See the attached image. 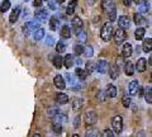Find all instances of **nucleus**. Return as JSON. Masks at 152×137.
<instances>
[{"instance_id":"nucleus-33","label":"nucleus","mask_w":152,"mask_h":137,"mask_svg":"<svg viewBox=\"0 0 152 137\" xmlns=\"http://www.w3.org/2000/svg\"><path fill=\"white\" fill-rule=\"evenodd\" d=\"M10 1L9 0H4V1L1 3V5H0V12L1 13H5V12H8L9 9H10Z\"/></svg>"},{"instance_id":"nucleus-23","label":"nucleus","mask_w":152,"mask_h":137,"mask_svg":"<svg viewBox=\"0 0 152 137\" xmlns=\"http://www.w3.org/2000/svg\"><path fill=\"white\" fill-rule=\"evenodd\" d=\"M124 73L127 76H132V75L134 74V65L132 62H127L124 66Z\"/></svg>"},{"instance_id":"nucleus-2","label":"nucleus","mask_w":152,"mask_h":137,"mask_svg":"<svg viewBox=\"0 0 152 137\" xmlns=\"http://www.w3.org/2000/svg\"><path fill=\"white\" fill-rule=\"evenodd\" d=\"M84 122L86 126H93L98 122V116L94 111H89L84 114Z\"/></svg>"},{"instance_id":"nucleus-39","label":"nucleus","mask_w":152,"mask_h":137,"mask_svg":"<svg viewBox=\"0 0 152 137\" xmlns=\"http://www.w3.org/2000/svg\"><path fill=\"white\" fill-rule=\"evenodd\" d=\"M133 19H134V23H136V24H141V23L143 22V18H142L141 13H136L134 15H133Z\"/></svg>"},{"instance_id":"nucleus-43","label":"nucleus","mask_w":152,"mask_h":137,"mask_svg":"<svg viewBox=\"0 0 152 137\" xmlns=\"http://www.w3.org/2000/svg\"><path fill=\"white\" fill-rule=\"evenodd\" d=\"M122 103H123V105H124L126 108H128V107L131 105V98L129 97H123Z\"/></svg>"},{"instance_id":"nucleus-9","label":"nucleus","mask_w":152,"mask_h":137,"mask_svg":"<svg viewBox=\"0 0 152 137\" xmlns=\"http://www.w3.org/2000/svg\"><path fill=\"white\" fill-rule=\"evenodd\" d=\"M53 84L56 85V88L60 89V90H64V89L66 88V83H65V80L61 75H56V76L53 78Z\"/></svg>"},{"instance_id":"nucleus-50","label":"nucleus","mask_w":152,"mask_h":137,"mask_svg":"<svg viewBox=\"0 0 152 137\" xmlns=\"http://www.w3.org/2000/svg\"><path fill=\"white\" fill-rule=\"evenodd\" d=\"M85 1H86L88 5H94V4L96 3V0H85Z\"/></svg>"},{"instance_id":"nucleus-19","label":"nucleus","mask_w":152,"mask_h":137,"mask_svg":"<svg viewBox=\"0 0 152 137\" xmlns=\"http://www.w3.org/2000/svg\"><path fill=\"white\" fill-rule=\"evenodd\" d=\"M146 66H147L146 59L141 57L138 61H137V71H138V73H145L146 71Z\"/></svg>"},{"instance_id":"nucleus-16","label":"nucleus","mask_w":152,"mask_h":137,"mask_svg":"<svg viewBox=\"0 0 152 137\" xmlns=\"http://www.w3.org/2000/svg\"><path fill=\"white\" fill-rule=\"evenodd\" d=\"M71 24H72V28L76 31H79V29H81L83 26H84V23H83V19L81 18H79V17H75L72 21H71Z\"/></svg>"},{"instance_id":"nucleus-26","label":"nucleus","mask_w":152,"mask_h":137,"mask_svg":"<svg viewBox=\"0 0 152 137\" xmlns=\"http://www.w3.org/2000/svg\"><path fill=\"white\" fill-rule=\"evenodd\" d=\"M151 48H152V40L151 38H147L143 41V45H142V50L145 51V52H151Z\"/></svg>"},{"instance_id":"nucleus-47","label":"nucleus","mask_w":152,"mask_h":137,"mask_svg":"<svg viewBox=\"0 0 152 137\" xmlns=\"http://www.w3.org/2000/svg\"><path fill=\"white\" fill-rule=\"evenodd\" d=\"M98 131L96 130H90L89 132H86V136H98Z\"/></svg>"},{"instance_id":"nucleus-52","label":"nucleus","mask_w":152,"mask_h":137,"mask_svg":"<svg viewBox=\"0 0 152 137\" xmlns=\"http://www.w3.org/2000/svg\"><path fill=\"white\" fill-rule=\"evenodd\" d=\"M134 3H136V4H138V5H140V4L143 3V0H134Z\"/></svg>"},{"instance_id":"nucleus-11","label":"nucleus","mask_w":152,"mask_h":137,"mask_svg":"<svg viewBox=\"0 0 152 137\" xmlns=\"http://www.w3.org/2000/svg\"><path fill=\"white\" fill-rule=\"evenodd\" d=\"M36 18L39 22H46L47 18H48V12L46 9H38L36 12Z\"/></svg>"},{"instance_id":"nucleus-49","label":"nucleus","mask_w":152,"mask_h":137,"mask_svg":"<svg viewBox=\"0 0 152 137\" xmlns=\"http://www.w3.org/2000/svg\"><path fill=\"white\" fill-rule=\"evenodd\" d=\"M43 4V0H33V5L34 7H41Z\"/></svg>"},{"instance_id":"nucleus-25","label":"nucleus","mask_w":152,"mask_h":137,"mask_svg":"<svg viewBox=\"0 0 152 137\" xmlns=\"http://www.w3.org/2000/svg\"><path fill=\"white\" fill-rule=\"evenodd\" d=\"M75 33H76V37H77V40L80 42H85V41H86L88 34H86V32H85L83 28H81V29H79V31H76Z\"/></svg>"},{"instance_id":"nucleus-10","label":"nucleus","mask_w":152,"mask_h":137,"mask_svg":"<svg viewBox=\"0 0 152 137\" xmlns=\"http://www.w3.org/2000/svg\"><path fill=\"white\" fill-rule=\"evenodd\" d=\"M96 69L100 74H107L108 69H109V64L107 62V60H99V62L96 65Z\"/></svg>"},{"instance_id":"nucleus-17","label":"nucleus","mask_w":152,"mask_h":137,"mask_svg":"<svg viewBox=\"0 0 152 137\" xmlns=\"http://www.w3.org/2000/svg\"><path fill=\"white\" fill-rule=\"evenodd\" d=\"M105 94L109 97V98H115L117 94H118V89L117 86H114V85H108L107 86V90H105Z\"/></svg>"},{"instance_id":"nucleus-37","label":"nucleus","mask_w":152,"mask_h":137,"mask_svg":"<svg viewBox=\"0 0 152 137\" xmlns=\"http://www.w3.org/2000/svg\"><path fill=\"white\" fill-rule=\"evenodd\" d=\"M145 99H146V102L148 103V104H151V103H152V92H151V86H148V89L146 90Z\"/></svg>"},{"instance_id":"nucleus-31","label":"nucleus","mask_w":152,"mask_h":137,"mask_svg":"<svg viewBox=\"0 0 152 137\" xmlns=\"http://www.w3.org/2000/svg\"><path fill=\"white\" fill-rule=\"evenodd\" d=\"M61 37H62V38H70L71 37V31L67 26H64L61 28Z\"/></svg>"},{"instance_id":"nucleus-24","label":"nucleus","mask_w":152,"mask_h":137,"mask_svg":"<svg viewBox=\"0 0 152 137\" xmlns=\"http://www.w3.org/2000/svg\"><path fill=\"white\" fill-rule=\"evenodd\" d=\"M145 34H146V29H145V28H142V27L137 28V29H136V32H134V37H136V40H137V41H141V40H143Z\"/></svg>"},{"instance_id":"nucleus-28","label":"nucleus","mask_w":152,"mask_h":137,"mask_svg":"<svg viewBox=\"0 0 152 137\" xmlns=\"http://www.w3.org/2000/svg\"><path fill=\"white\" fill-rule=\"evenodd\" d=\"M52 62H53V66L56 69H61L62 67V57L58 55L53 56V60H52Z\"/></svg>"},{"instance_id":"nucleus-3","label":"nucleus","mask_w":152,"mask_h":137,"mask_svg":"<svg viewBox=\"0 0 152 137\" xmlns=\"http://www.w3.org/2000/svg\"><path fill=\"white\" fill-rule=\"evenodd\" d=\"M112 127H113L114 133L119 135L121 132H122V130H123V121H122V117L121 116L113 117V119H112Z\"/></svg>"},{"instance_id":"nucleus-6","label":"nucleus","mask_w":152,"mask_h":137,"mask_svg":"<svg viewBox=\"0 0 152 137\" xmlns=\"http://www.w3.org/2000/svg\"><path fill=\"white\" fill-rule=\"evenodd\" d=\"M102 8H103V10H105L107 13L112 12L115 9V1H114V0H102Z\"/></svg>"},{"instance_id":"nucleus-53","label":"nucleus","mask_w":152,"mask_h":137,"mask_svg":"<svg viewBox=\"0 0 152 137\" xmlns=\"http://www.w3.org/2000/svg\"><path fill=\"white\" fill-rule=\"evenodd\" d=\"M56 1H57V4H62V3L65 1V0H56Z\"/></svg>"},{"instance_id":"nucleus-27","label":"nucleus","mask_w":152,"mask_h":137,"mask_svg":"<svg viewBox=\"0 0 152 137\" xmlns=\"http://www.w3.org/2000/svg\"><path fill=\"white\" fill-rule=\"evenodd\" d=\"M75 75L79 78V80L80 81H84L85 79H86V75H88V73L85 71V70H83V69H76V71H75Z\"/></svg>"},{"instance_id":"nucleus-13","label":"nucleus","mask_w":152,"mask_h":137,"mask_svg":"<svg viewBox=\"0 0 152 137\" xmlns=\"http://www.w3.org/2000/svg\"><path fill=\"white\" fill-rule=\"evenodd\" d=\"M52 119H53V122H56V123H66V122H67V114L60 112V113H57L55 117H52Z\"/></svg>"},{"instance_id":"nucleus-40","label":"nucleus","mask_w":152,"mask_h":137,"mask_svg":"<svg viewBox=\"0 0 152 137\" xmlns=\"http://www.w3.org/2000/svg\"><path fill=\"white\" fill-rule=\"evenodd\" d=\"M140 5H141V4H140ZM148 12H150V4L146 1L143 5L140 7V13H148Z\"/></svg>"},{"instance_id":"nucleus-44","label":"nucleus","mask_w":152,"mask_h":137,"mask_svg":"<svg viewBox=\"0 0 152 137\" xmlns=\"http://www.w3.org/2000/svg\"><path fill=\"white\" fill-rule=\"evenodd\" d=\"M47 3H48L50 9H52V10H56V4H57L56 0H47Z\"/></svg>"},{"instance_id":"nucleus-1","label":"nucleus","mask_w":152,"mask_h":137,"mask_svg":"<svg viewBox=\"0 0 152 137\" xmlns=\"http://www.w3.org/2000/svg\"><path fill=\"white\" fill-rule=\"evenodd\" d=\"M112 36H113V26L110 24V23H105V24L102 27V29H100L102 40L107 42V41H109L112 38Z\"/></svg>"},{"instance_id":"nucleus-22","label":"nucleus","mask_w":152,"mask_h":137,"mask_svg":"<svg viewBox=\"0 0 152 137\" xmlns=\"http://www.w3.org/2000/svg\"><path fill=\"white\" fill-rule=\"evenodd\" d=\"M58 27H60V19L56 15L51 17L50 18V28H51V31H56Z\"/></svg>"},{"instance_id":"nucleus-46","label":"nucleus","mask_w":152,"mask_h":137,"mask_svg":"<svg viewBox=\"0 0 152 137\" xmlns=\"http://www.w3.org/2000/svg\"><path fill=\"white\" fill-rule=\"evenodd\" d=\"M79 126H80V117H75V119H74V127L75 128H79Z\"/></svg>"},{"instance_id":"nucleus-18","label":"nucleus","mask_w":152,"mask_h":137,"mask_svg":"<svg viewBox=\"0 0 152 137\" xmlns=\"http://www.w3.org/2000/svg\"><path fill=\"white\" fill-rule=\"evenodd\" d=\"M67 102H69L67 94H65V93H58V94L56 95V103H58V104H66Z\"/></svg>"},{"instance_id":"nucleus-21","label":"nucleus","mask_w":152,"mask_h":137,"mask_svg":"<svg viewBox=\"0 0 152 137\" xmlns=\"http://www.w3.org/2000/svg\"><path fill=\"white\" fill-rule=\"evenodd\" d=\"M76 5H77V0H71V1L69 3L67 8H66V14H69V15H72V14L75 13Z\"/></svg>"},{"instance_id":"nucleus-35","label":"nucleus","mask_w":152,"mask_h":137,"mask_svg":"<svg viewBox=\"0 0 152 137\" xmlns=\"http://www.w3.org/2000/svg\"><path fill=\"white\" fill-rule=\"evenodd\" d=\"M94 70H96V64L93 62V61H89V62H86V70H85V71H86V73H93Z\"/></svg>"},{"instance_id":"nucleus-42","label":"nucleus","mask_w":152,"mask_h":137,"mask_svg":"<svg viewBox=\"0 0 152 137\" xmlns=\"http://www.w3.org/2000/svg\"><path fill=\"white\" fill-rule=\"evenodd\" d=\"M83 50H84V46H81V45H75L74 46V51H75L76 55H81Z\"/></svg>"},{"instance_id":"nucleus-12","label":"nucleus","mask_w":152,"mask_h":137,"mask_svg":"<svg viewBox=\"0 0 152 137\" xmlns=\"http://www.w3.org/2000/svg\"><path fill=\"white\" fill-rule=\"evenodd\" d=\"M74 62H75V60H74V55H66L65 57L62 59V64L65 65V67L66 69H71L74 66Z\"/></svg>"},{"instance_id":"nucleus-29","label":"nucleus","mask_w":152,"mask_h":137,"mask_svg":"<svg viewBox=\"0 0 152 137\" xmlns=\"http://www.w3.org/2000/svg\"><path fill=\"white\" fill-rule=\"evenodd\" d=\"M83 99L81 98H75L74 100H72V108L75 111H79V109H81V107H83Z\"/></svg>"},{"instance_id":"nucleus-15","label":"nucleus","mask_w":152,"mask_h":137,"mask_svg":"<svg viewBox=\"0 0 152 137\" xmlns=\"http://www.w3.org/2000/svg\"><path fill=\"white\" fill-rule=\"evenodd\" d=\"M131 55H132V45L127 42V43H124L122 47V56L124 59H127V57H129Z\"/></svg>"},{"instance_id":"nucleus-45","label":"nucleus","mask_w":152,"mask_h":137,"mask_svg":"<svg viewBox=\"0 0 152 137\" xmlns=\"http://www.w3.org/2000/svg\"><path fill=\"white\" fill-rule=\"evenodd\" d=\"M55 38H53V37H52V36H47V45H48V46H52V45H53L55 43V41H53Z\"/></svg>"},{"instance_id":"nucleus-32","label":"nucleus","mask_w":152,"mask_h":137,"mask_svg":"<svg viewBox=\"0 0 152 137\" xmlns=\"http://www.w3.org/2000/svg\"><path fill=\"white\" fill-rule=\"evenodd\" d=\"M83 53H84L85 56H86V57H91V56L94 55V50H93V47L90 46V45H86V46H84Z\"/></svg>"},{"instance_id":"nucleus-30","label":"nucleus","mask_w":152,"mask_h":137,"mask_svg":"<svg viewBox=\"0 0 152 137\" xmlns=\"http://www.w3.org/2000/svg\"><path fill=\"white\" fill-rule=\"evenodd\" d=\"M45 37V29H42V28H37L34 31V40L36 41H41L43 40Z\"/></svg>"},{"instance_id":"nucleus-51","label":"nucleus","mask_w":152,"mask_h":137,"mask_svg":"<svg viewBox=\"0 0 152 137\" xmlns=\"http://www.w3.org/2000/svg\"><path fill=\"white\" fill-rule=\"evenodd\" d=\"M123 3H124V5L129 7V5H131V3H132V0H123Z\"/></svg>"},{"instance_id":"nucleus-41","label":"nucleus","mask_w":152,"mask_h":137,"mask_svg":"<svg viewBox=\"0 0 152 137\" xmlns=\"http://www.w3.org/2000/svg\"><path fill=\"white\" fill-rule=\"evenodd\" d=\"M108 15H109V21H110V22H114V21L117 19V9H114V10L109 12V13H108Z\"/></svg>"},{"instance_id":"nucleus-8","label":"nucleus","mask_w":152,"mask_h":137,"mask_svg":"<svg viewBox=\"0 0 152 137\" xmlns=\"http://www.w3.org/2000/svg\"><path fill=\"white\" fill-rule=\"evenodd\" d=\"M140 89V83L138 80H133V81L129 83V86H128V92H129V95H136L138 93Z\"/></svg>"},{"instance_id":"nucleus-36","label":"nucleus","mask_w":152,"mask_h":137,"mask_svg":"<svg viewBox=\"0 0 152 137\" xmlns=\"http://www.w3.org/2000/svg\"><path fill=\"white\" fill-rule=\"evenodd\" d=\"M52 131H53L55 133L60 135L61 132H62V127H61V123H56V122H53V125H52Z\"/></svg>"},{"instance_id":"nucleus-4","label":"nucleus","mask_w":152,"mask_h":137,"mask_svg":"<svg viewBox=\"0 0 152 137\" xmlns=\"http://www.w3.org/2000/svg\"><path fill=\"white\" fill-rule=\"evenodd\" d=\"M127 38V33H126V29H117L115 33H114V42H115V45H121L124 42V40Z\"/></svg>"},{"instance_id":"nucleus-48","label":"nucleus","mask_w":152,"mask_h":137,"mask_svg":"<svg viewBox=\"0 0 152 137\" xmlns=\"http://www.w3.org/2000/svg\"><path fill=\"white\" fill-rule=\"evenodd\" d=\"M103 136H109V137H112V136H114V133L110 131V130H104V132H103Z\"/></svg>"},{"instance_id":"nucleus-14","label":"nucleus","mask_w":152,"mask_h":137,"mask_svg":"<svg viewBox=\"0 0 152 137\" xmlns=\"http://www.w3.org/2000/svg\"><path fill=\"white\" fill-rule=\"evenodd\" d=\"M108 73H109V75H110L112 79H117L118 75H119V67H118V65L114 64V65H112V66H109Z\"/></svg>"},{"instance_id":"nucleus-5","label":"nucleus","mask_w":152,"mask_h":137,"mask_svg":"<svg viewBox=\"0 0 152 137\" xmlns=\"http://www.w3.org/2000/svg\"><path fill=\"white\" fill-rule=\"evenodd\" d=\"M39 21H32V22H28V23H26L24 26H23V32L24 33H29V32H32V31H36L37 28H39Z\"/></svg>"},{"instance_id":"nucleus-38","label":"nucleus","mask_w":152,"mask_h":137,"mask_svg":"<svg viewBox=\"0 0 152 137\" xmlns=\"http://www.w3.org/2000/svg\"><path fill=\"white\" fill-rule=\"evenodd\" d=\"M60 112H61L60 108H57V107H51L50 109H48V116L52 118V117H55L57 113H60Z\"/></svg>"},{"instance_id":"nucleus-34","label":"nucleus","mask_w":152,"mask_h":137,"mask_svg":"<svg viewBox=\"0 0 152 137\" xmlns=\"http://www.w3.org/2000/svg\"><path fill=\"white\" fill-rule=\"evenodd\" d=\"M66 50V43L64 41H58L57 42V45H56V51L58 53H61V52H64V51Z\"/></svg>"},{"instance_id":"nucleus-7","label":"nucleus","mask_w":152,"mask_h":137,"mask_svg":"<svg viewBox=\"0 0 152 137\" xmlns=\"http://www.w3.org/2000/svg\"><path fill=\"white\" fill-rule=\"evenodd\" d=\"M118 24H119V28H122V29H128L131 27V21L127 15H122L118 19Z\"/></svg>"},{"instance_id":"nucleus-20","label":"nucleus","mask_w":152,"mask_h":137,"mask_svg":"<svg viewBox=\"0 0 152 137\" xmlns=\"http://www.w3.org/2000/svg\"><path fill=\"white\" fill-rule=\"evenodd\" d=\"M19 14H20V8L17 7L15 9H13L10 17H9V22H10V23H15L18 21V18H19Z\"/></svg>"},{"instance_id":"nucleus-54","label":"nucleus","mask_w":152,"mask_h":137,"mask_svg":"<svg viewBox=\"0 0 152 137\" xmlns=\"http://www.w3.org/2000/svg\"><path fill=\"white\" fill-rule=\"evenodd\" d=\"M24 1H28V0H24Z\"/></svg>"}]
</instances>
